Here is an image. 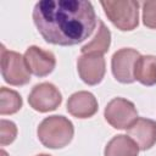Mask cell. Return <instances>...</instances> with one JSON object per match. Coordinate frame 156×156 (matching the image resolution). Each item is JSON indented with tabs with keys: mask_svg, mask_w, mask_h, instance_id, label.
<instances>
[{
	"mask_svg": "<svg viewBox=\"0 0 156 156\" xmlns=\"http://www.w3.org/2000/svg\"><path fill=\"white\" fill-rule=\"evenodd\" d=\"M77 71L80 79L88 85L101 83L106 72V62L104 55L82 54L77 60Z\"/></svg>",
	"mask_w": 156,
	"mask_h": 156,
	"instance_id": "cell-8",
	"label": "cell"
},
{
	"mask_svg": "<svg viewBox=\"0 0 156 156\" xmlns=\"http://www.w3.org/2000/svg\"><path fill=\"white\" fill-rule=\"evenodd\" d=\"M39 141L49 149L67 146L74 135L73 123L65 116L54 115L44 118L37 129Z\"/></svg>",
	"mask_w": 156,
	"mask_h": 156,
	"instance_id": "cell-2",
	"label": "cell"
},
{
	"mask_svg": "<svg viewBox=\"0 0 156 156\" xmlns=\"http://www.w3.org/2000/svg\"><path fill=\"white\" fill-rule=\"evenodd\" d=\"M140 54L132 48L117 50L111 58V71L116 80L123 84H130L134 79V66Z\"/></svg>",
	"mask_w": 156,
	"mask_h": 156,
	"instance_id": "cell-7",
	"label": "cell"
},
{
	"mask_svg": "<svg viewBox=\"0 0 156 156\" xmlns=\"http://www.w3.org/2000/svg\"><path fill=\"white\" fill-rule=\"evenodd\" d=\"M106 17L122 32H129L139 24V2L134 0L100 1Z\"/></svg>",
	"mask_w": 156,
	"mask_h": 156,
	"instance_id": "cell-3",
	"label": "cell"
},
{
	"mask_svg": "<svg viewBox=\"0 0 156 156\" xmlns=\"http://www.w3.org/2000/svg\"><path fill=\"white\" fill-rule=\"evenodd\" d=\"M0 154H1V156H9V155H7V152H6L5 150H1V152H0Z\"/></svg>",
	"mask_w": 156,
	"mask_h": 156,
	"instance_id": "cell-18",
	"label": "cell"
},
{
	"mask_svg": "<svg viewBox=\"0 0 156 156\" xmlns=\"http://www.w3.org/2000/svg\"><path fill=\"white\" fill-rule=\"evenodd\" d=\"M98 23H99V28L96 30L95 37L91 39V41H89L80 49L82 54L104 55L105 52L108 51V48L111 44V32L101 20H99Z\"/></svg>",
	"mask_w": 156,
	"mask_h": 156,
	"instance_id": "cell-14",
	"label": "cell"
},
{
	"mask_svg": "<svg viewBox=\"0 0 156 156\" xmlns=\"http://www.w3.org/2000/svg\"><path fill=\"white\" fill-rule=\"evenodd\" d=\"M37 156H51V155H48V154H39V155H37Z\"/></svg>",
	"mask_w": 156,
	"mask_h": 156,
	"instance_id": "cell-19",
	"label": "cell"
},
{
	"mask_svg": "<svg viewBox=\"0 0 156 156\" xmlns=\"http://www.w3.org/2000/svg\"><path fill=\"white\" fill-rule=\"evenodd\" d=\"M96 98L85 90L72 94L67 100V111L76 118H90L98 112Z\"/></svg>",
	"mask_w": 156,
	"mask_h": 156,
	"instance_id": "cell-11",
	"label": "cell"
},
{
	"mask_svg": "<svg viewBox=\"0 0 156 156\" xmlns=\"http://www.w3.org/2000/svg\"><path fill=\"white\" fill-rule=\"evenodd\" d=\"M1 76L4 80L15 87L26 85L30 82V72L27 68L24 57L1 45Z\"/></svg>",
	"mask_w": 156,
	"mask_h": 156,
	"instance_id": "cell-4",
	"label": "cell"
},
{
	"mask_svg": "<svg viewBox=\"0 0 156 156\" xmlns=\"http://www.w3.org/2000/svg\"><path fill=\"white\" fill-rule=\"evenodd\" d=\"M143 23L150 29H156V1L143 2Z\"/></svg>",
	"mask_w": 156,
	"mask_h": 156,
	"instance_id": "cell-17",
	"label": "cell"
},
{
	"mask_svg": "<svg viewBox=\"0 0 156 156\" xmlns=\"http://www.w3.org/2000/svg\"><path fill=\"white\" fill-rule=\"evenodd\" d=\"M32 17L43 39L60 46L84 41L99 22L91 2L87 0H41L35 4Z\"/></svg>",
	"mask_w": 156,
	"mask_h": 156,
	"instance_id": "cell-1",
	"label": "cell"
},
{
	"mask_svg": "<svg viewBox=\"0 0 156 156\" xmlns=\"http://www.w3.org/2000/svg\"><path fill=\"white\" fill-rule=\"evenodd\" d=\"M22 98L21 95L6 87H1L0 89V115H13L18 112L22 107Z\"/></svg>",
	"mask_w": 156,
	"mask_h": 156,
	"instance_id": "cell-15",
	"label": "cell"
},
{
	"mask_svg": "<svg viewBox=\"0 0 156 156\" xmlns=\"http://www.w3.org/2000/svg\"><path fill=\"white\" fill-rule=\"evenodd\" d=\"M104 117L106 122L116 129H128L138 118L135 105L124 99L115 98L105 107Z\"/></svg>",
	"mask_w": 156,
	"mask_h": 156,
	"instance_id": "cell-5",
	"label": "cell"
},
{
	"mask_svg": "<svg viewBox=\"0 0 156 156\" xmlns=\"http://www.w3.org/2000/svg\"><path fill=\"white\" fill-rule=\"evenodd\" d=\"M139 146L128 135H115L105 146L104 156H138Z\"/></svg>",
	"mask_w": 156,
	"mask_h": 156,
	"instance_id": "cell-13",
	"label": "cell"
},
{
	"mask_svg": "<svg viewBox=\"0 0 156 156\" xmlns=\"http://www.w3.org/2000/svg\"><path fill=\"white\" fill-rule=\"evenodd\" d=\"M134 79L146 87H152L156 84V56H139L134 66Z\"/></svg>",
	"mask_w": 156,
	"mask_h": 156,
	"instance_id": "cell-12",
	"label": "cell"
},
{
	"mask_svg": "<svg viewBox=\"0 0 156 156\" xmlns=\"http://www.w3.org/2000/svg\"><path fill=\"white\" fill-rule=\"evenodd\" d=\"M127 133L128 136L136 143L139 150H149L156 144V121L138 117L136 121L127 129Z\"/></svg>",
	"mask_w": 156,
	"mask_h": 156,
	"instance_id": "cell-10",
	"label": "cell"
},
{
	"mask_svg": "<svg viewBox=\"0 0 156 156\" xmlns=\"http://www.w3.org/2000/svg\"><path fill=\"white\" fill-rule=\"evenodd\" d=\"M17 136V127L12 121H0V145L6 146L11 144Z\"/></svg>",
	"mask_w": 156,
	"mask_h": 156,
	"instance_id": "cell-16",
	"label": "cell"
},
{
	"mask_svg": "<svg viewBox=\"0 0 156 156\" xmlns=\"http://www.w3.org/2000/svg\"><path fill=\"white\" fill-rule=\"evenodd\" d=\"M23 57L28 71L39 78L49 76L56 66L55 55L51 51L44 50L35 45L29 46L26 50Z\"/></svg>",
	"mask_w": 156,
	"mask_h": 156,
	"instance_id": "cell-9",
	"label": "cell"
},
{
	"mask_svg": "<svg viewBox=\"0 0 156 156\" xmlns=\"http://www.w3.org/2000/svg\"><path fill=\"white\" fill-rule=\"evenodd\" d=\"M62 102V95L60 90L49 82H44L33 87L28 96L29 106L41 113L56 110Z\"/></svg>",
	"mask_w": 156,
	"mask_h": 156,
	"instance_id": "cell-6",
	"label": "cell"
}]
</instances>
